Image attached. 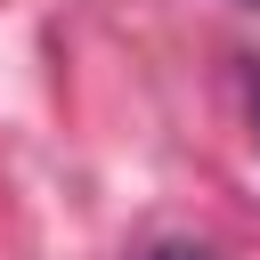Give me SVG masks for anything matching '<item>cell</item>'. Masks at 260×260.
Listing matches in <instances>:
<instances>
[{
	"mask_svg": "<svg viewBox=\"0 0 260 260\" xmlns=\"http://www.w3.org/2000/svg\"><path fill=\"white\" fill-rule=\"evenodd\" d=\"M244 114H252V146H260V57L244 65Z\"/></svg>",
	"mask_w": 260,
	"mask_h": 260,
	"instance_id": "1",
	"label": "cell"
}]
</instances>
